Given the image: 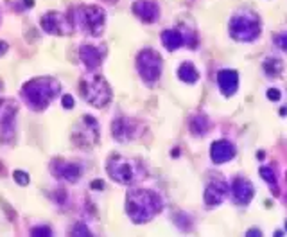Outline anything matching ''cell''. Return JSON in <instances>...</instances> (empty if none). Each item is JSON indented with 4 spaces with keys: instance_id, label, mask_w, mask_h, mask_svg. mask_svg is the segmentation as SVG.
I'll use <instances>...</instances> for the list:
<instances>
[{
    "instance_id": "cell-1",
    "label": "cell",
    "mask_w": 287,
    "mask_h": 237,
    "mask_svg": "<svg viewBox=\"0 0 287 237\" xmlns=\"http://www.w3.org/2000/svg\"><path fill=\"white\" fill-rule=\"evenodd\" d=\"M163 209V202L154 190L133 189L130 190L126 200V212L130 219L137 225L151 221Z\"/></svg>"
},
{
    "instance_id": "cell-2",
    "label": "cell",
    "mask_w": 287,
    "mask_h": 237,
    "mask_svg": "<svg viewBox=\"0 0 287 237\" xmlns=\"http://www.w3.org/2000/svg\"><path fill=\"white\" fill-rule=\"evenodd\" d=\"M61 87L52 77H36L22 87V97L31 110L44 111L51 104V101L59 94Z\"/></svg>"
},
{
    "instance_id": "cell-3",
    "label": "cell",
    "mask_w": 287,
    "mask_h": 237,
    "mask_svg": "<svg viewBox=\"0 0 287 237\" xmlns=\"http://www.w3.org/2000/svg\"><path fill=\"white\" fill-rule=\"evenodd\" d=\"M260 18L255 13L240 11L230 20V36L235 42H253L260 36Z\"/></svg>"
},
{
    "instance_id": "cell-4",
    "label": "cell",
    "mask_w": 287,
    "mask_h": 237,
    "mask_svg": "<svg viewBox=\"0 0 287 237\" xmlns=\"http://www.w3.org/2000/svg\"><path fill=\"white\" fill-rule=\"evenodd\" d=\"M79 92L87 99V103H90L95 108H104L110 104L111 101V88L108 85V81L102 75L94 74L90 77L81 81Z\"/></svg>"
},
{
    "instance_id": "cell-5",
    "label": "cell",
    "mask_w": 287,
    "mask_h": 237,
    "mask_svg": "<svg viewBox=\"0 0 287 237\" xmlns=\"http://www.w3.org/2000/svg\"><path fill=\"white\" fill-rule=\"evenodd\" d=\"M104 20H106V16L99 6H81L75 9L72 24L81 27L88 34L99 36L104 29Z\"/></svg>"
},
{
    "instance_id": "cell-6",
    "label": "cell",
    "mask_w": 287,
    "mask_h": 237,
    "mask_svg": "<svg viewBox=\"0 0 287 237\" xmlns=\"http://www.w3.org/2000/svg\"><path fill=\"white\" fill-rule=\"evenodd\" d=\"M137 70L144 83L154 85L161 75V58L153 49H144L137 56Z\"/></svg>"
},
{
    "instance_id": "cell-7",
    "label": "cell",
    "mask_w": 287,
    "mask_h": 237,
    "mask_svg": "<svg viewBox=\"0 0 287 237\" xmlns=\"http://www.w3.org/2000/svg\"><path fill=\"white\" fill-rule=\"evenodd\" d=\"M106 169L111 180L122 183V185H131L140 178L137 171V162L126 160L122 156H111L106 164Z\"/></svg>"
},
{
    "instance_id": "cell-8",
    "label": "cell",
    "mask_w": 287,
    "mask_h": 237,
    "mask_svg": "<svg viewBox=\"0 0 287 237\" xmlns=\"http://www.w3.org/2000/svg\"><path fill=\"white\" fill-rule=\"evenodd\" d=\"M42 27H44V31L49 32V34L65 36V34H70L74 24H72V20L68 18L67 15L51 11L42 16Z\"/></svg>"
},
{
    "instance_id": "cell-9",
    "label": "cell",
    "mask_w": 287,
    "mask_h": 237,
    "mask_svg": "<svg viewBox=\"0 0 287 237\" xmlns=\"http://www.w3.org/2000/svg\"><path fill=\"white\" fill-rule=\"evenodd\" d=\"M81 123L85 126H79L74 133V140L77 146L90 147L99 142V124L94 117H83Z\"/></svg>"
},
{
    "instance_id": "cell-10",
    "label": "cell",
    "mask_w": 287,
    "mask_h": 237,
    "mask_svg": "<svg viewBox=\"0 0 287 237\" xmlns=\"http://www.w3.org/2000/svg\"><path fill=\"white\" fill-rule=\"evenodd\" d=\"M51 169L56 178L65 180V182H70V183L77 182L79 178H81V174H83V171H81V167H79L77 164L65 162L61 158H56L54 162L51 164Z\"/></svg>"
},
{
    "instance_id": "cell-11",
    "label": "cell",
    "mask_w": 287,
    "mask_h": 237,
    "mask_svg": "<svg viewBox=\"0 0 287 237\" xmlns=\"http://www.w3.org/2000/svg\"><path fill=\"white\" fill-rule=\"evenodd\" d=\"M232 196L233 202L239 203V205H248L255 196V189H253L250 180L239 176L232 182Z\"/></svg>"
},
{
    "instance_id": "cell-12",
    "label": "cell",
    "mask_w": 287,
    "mask_h": 237,
    "mask_svg": "<svg viewBox=\"0 0 287 237\" xmlns=\"http://www.w3.org/2000/svg\"><path fill=\"white\" fill-rule=\"evenodd\" d=\"M131 9L146 24H153V22L158 20V16H160V8H158V4L153 2V0H137L131 6Z\"/></svg>"
},
{
    "instance_id": "cell-13",
    "label": "cell",
    "mask_w": 287,
    "mask_h": 237,
    "mask_svg": "<svg viewBox=\"0 0 287 237\" xmlns=\"http://www.w3.org/2000/svg\"><path fill=\"white\" fill-rule=\"evenodd\" d=\"M226 194H228V185H226V182H224L223 178L212 180L207 185V189H204V203L209 207H216L226 198Z\"/></svg>"
},
{
    "instance_id": "cell-14",
    "label": "cell",
    "mask_w": 287,
    "mask_h": 237,
    "mask_svg": "<svg viewBox=\"0 0 287 237\" xmlns=\"http://www.w3.org/2000/svg\"><path fill=\"white\" fill-rule=\"evenodd\" d=\"M217 85H219V90L223 92L224 97H230L239 88V74L235 70L224 68L217 74Z\"/></svg>"
},
{
    "instance_id": "cell-15",
    "label": "cell",
    "mask_w": 287,
    "mask_h": 237,
    "mask_svg": "<svg viewBox=\"0 0 287 237\" xmlns=\"http://www.w3.org/2000/svg\"><path fill=\"white\" fill-rule=\"evenodd\" d=\"M210 156L214 164H224L230 162L235 156V146L228 140H217L210 147Z\"/></svg>"
},
{
    "instance_id": "cell-16",
    "label": "cell",
    "mask_w": 287,
    "mask_h": 237,
    "mask_svg": "<svg viewBox=\"0 0 287 237\" xmlns=\"http://www.w3.org/2000/svg\"><path fill=\"white\" fill-rule=\"evenodd\" d=\"M111 135H113L115 140L118 142H130L131 138L135 137V124L130 118H115L113 124H111Z\"/></svg>"
},
{
    "instance_id": "cell-17",
    "label": "cell",
    "mask_w": 287,
    "mask_h": 237,
    "mask_svg": "<svg viewBox=\"0 0 287 237\" xmlns=\"http://www.w3.org/2000/svg\"><path fill=\"white\" fill-rule=\"evenodd\" d=\"M79 58L87 65V68L95 70V68L101 67L102 59H104V51L99 47H94V45H83L79 49Z\"/></svg>"
},
{
    "instance_id": "cell-18",
    "label": "cell",
    "mask_w": 287,
    "mask_h": 237,
    "mask_svg": "<svg viewBox=\"0 0 287 237\" xmlns=\"http://www.w3.org/2000/svg\"><path fill=\"white\" fill-rule=\"evenodd\" d=\"M187 42H189V38H187L180 29H166V31L161 32V44H163V47L169 52L180 49L181 45H185Z\"/></svg>"
},
{
    "instance_id": "cell-19",
    "label": "cell",
    "mask_w": 287,
    "mask_h": 237,
    "mask_svg": "<svg viewBox=\"0 0 287 237\" xmlns=\"http://www.w3.org/2000/svg\"><path fill=\"white\" fill-rule=\"evenodd\" d=\"M178 77L183 81V83H189V85H194L199 79V72L196 70L190 61H185V63H181L180 68H178Z\"/></svg>"
},
{
    "instance_id": "cell-20",
    "label": "cell",
    "mask_w": 287,
    "mask_h": 237,
    "mask_svg": "<svg viewBox=\"0 0 287 237\" xmlns=\"http://www.w3.org/2000/svg\"><path fill=\"white\" fill-rule=\"evenodd\" d=\"M209 128H210V121L209 117H204V115H196V117L190 121V131H192L194 135H197V137L207 133Z\"/></svg>"
},
{
    "instance_id": "cell-21",
    "label": "cell",
    "mask_w": 287,
    "mask_h": 237,
    "mask_svg": "<svg viewBox=\"0 0 287 237\" xmlns=\"http://www.w3.org/2000/svg\"><path fill=\"white\" fill-rule=\"evenodd\" d=\"M282 61L276 58H268L266 61H264V70H266V75H269V77H276V75L282 74Z\"/></svg>"
},
{
    "instance_id": "cell-22",
    "label": "cell",
    "mask_w": 287,
    "mask_h": 237,
    "mask_svg": "<svg viewBox=\"0 0 287 237\" xmlns=\"http://www.w3.org/2000/svg\"><path fill=\"white\" fill-rule=\"evenodd\" d=\"M260 176L266 180V182L269 183V187H271L273 194H278V187H276V174L273 169H269V167H262L260 169Z\"/></svg>"
},
{
    "instance_id": "cell-23",
    "label": "cell",
    "mask_w": 287,
    "mask_h": 237,
    "mask_svg": "<svg viewBox=\"0 0 287 237\" xmlns=\"http://www.w3.org/2000/svg\"><path fill=\"white\" fill-rule=\"evenodd\" d=\"M13 178H15V182L18 183V185H22V187L29 185V174L25 173V171H15V173H13Z\"/></svg>"
},
{
    "instance_id": "cell-24",
    "label": "cell",
    "mask_w": 287,
    "mask_h": 237,
    "mask_svg": "<svg viewBox=\"0 0 287 237\" xmlns=\"http://www.w3.org/2000/svg\"><path fill=\"white\" fill-rule=\"evenodd\" d=\"M275 44L278 45L282 51L287 52V32H280V34L275 36Z\"/></svg>"
},
{
    "instance_id": "cell-25",
    "label": "cell",
    "mask_w": 287,
    "mask_h": 237,
    "mask_svg": "<svg viewBox=\"0 0 287 237\" xmlns=\"http://www.w3.org/2000/svg\"><path fill=\"white\" fill-rule=\"evenodd\" d=\"M32 235H52V230L49 226H36L34 230H31Z\"/></svg>"
},
{
    "instance_id": "cell-26",
    "label": "cell",
    "mask_w": 287,
    "mask_h": 237,
    "mask_svg": "<svg viewBox=\"0 0 287 237\" xmlns=\"http://www.w3.org/2000/svg\"><path fill=\"white\" fill-rule=\"evenodd\" d=\"M61 104H63V108H67V110H72L74 108V97L72 95H63V99H61Z\"/></svg>"
},
{
    "instance_id": "cell-27",
    "label": "cell",
    "mask_w": 287,
    "mask_h": 237,
    "mask_svg": "<svg viewBox=\"0 0 287 237\" xmlns=\"http://www.w3.org/2000/svg\"><path fill=\"white\" fill-rule=\"evenodd\" d=\"M75 228H77V230H74V232H72L74 235H90V230H85V228H87L85 225H75Z\"/></svg>"
},
{
    "instance_id": "cell-28",
    "label": "cell",
    "mask_w": 287,
    "mask_h": 237,
    "mask_svg": "<svg viewBox=\"0 0 287 237\" xmlns=\"http://www.w3.org/2000/svg\"><path fill=\"white\" fill-rule=\"evenodd\" d=\"M268 97L271 99V101H278V99H280V92L276 90V88H269V90H268Z\"/></svg>"
},
{
    "instance_id": "cell-29",
    "label": "cell",
    "mask_w": 287,
    "mask_h": 237,
    "mask_svg": "<svg viewBox=\"0 0 287 237\" xmlns=\"http://www.w3.org/2000/svg\"><path fill=\"white\" fill-rule=\"evenodd\" d=\"M2 207H4V209L8 210V217H9V219H15V210H13L11 207H8V205H6L4 202H2Z\"/></svg>"
},
{
    "instance_id": "cell-30",
    "label": "cell",
    "mask_w": 287,
    "mask_h": 237,
    "mask_svg": "<svg viewBox=\"0 0 287 237\" xmlns=\"http://www.w3.org/2000/svg\"><path fill=\"white\" fill-rule=\"evenodd\" d=\"M92 189H95V190H101V189H104V183H102L101 180H95V182L92 183Z\"/></svg>"
},
{
    "instance_id": "cell-31",
    "label": "cell",
    "mask_w": 287,
    "mask_h": 237,
    "mask_svg": "<svg viewBox=\"0 0 287 237\" xmlns=\"http://www.w3.org/2000/svg\"><path fill=\"white\" fill-rule=\"evenodd\" d=\"M6 51H8V44H6V42H0V56L6 54Z\"/></svg>"
},
{
    "instance_id": "cell-32",
    "label": "cell",
    "mask_w": 287,
    "mask_h": 237,
    "mask_svg": "<svg viewBox=\"0 0 287 237\" xmlns=\"http://www.w3.org/2000/svg\"><path fill=\"white\" fill-rule=\"evenodd\" d=\"M34 6V0H25V8H32Z\"/></svg>"
},
{
    "instance_id": "cell-33",
    "label": "cell",
    "mask_w": 287,
    "mask_h": 237,
    "mask_svg": "<svg viewBox=\"0 0 287 237\" xmlns=\"http://www.w3.org/2000/svg\"><path fill=\"white\" fill-rule=\"evenodd\" d=\"M248 235H260V230H250Z\"/></svg>"
},
{
    "instance_id": "cell-34",
    "label": "cell",
    "mask_w": 287,
    "mask_h": 237,
    "mask_svg": "<svg viewBox=\"0 0 287 237\" xmlns=\"http://www.w3.org/2000/svg\"><path fill=\"white\" fill-rule=\"evenodd\" d=\"M285 230H287V221H285Z\"/></svg>"
}]
</instances>
